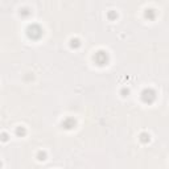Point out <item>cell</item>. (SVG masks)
I'll return each instance as SVG.
<instances>
[{"label": "cell", "instance_id": "ba28073f", "mask_svg": "<svg viewBox=\"0 0 169 169\" xmlns=\"http://www.w3.org/2000/svg\"><path fill=\"white\" fill-rule=\"evenodd\" d=\"M38 157H40V160H45V153L44 152H40L38 153Z\"/></svg>", "mask_w": 169, "mask_h": 169}, {"label": "cell", "instance_id": "5b68a950", "mask_svg": "<svg viewBox=\"0 0 169 169\" xmlns=\"http://www.w3.org/2000/svg\"><path fill=\"white\" fill-rule=\"evenodd\" d=\"M71 46H73V48H77V46H79V41H78V40H71Z\"/></svg>", "mask_w": 169, "mask_h": 169}, {"label": "cell", "instance_id": "52a82bcc", "mask_svg": "<svg viewBox=\"0 0 169 169\" xmlns=\"http://www.w3.org/2000/svg\"><path fill=\"white\" fill-rule=\"evenodd\" d=\"M25 133V129L21 127V128H17V135H24Z\"/></svg>", "mask_w": 169, "mask_h": 169}, {"label": "cell", "instance_id": "9c48e42d", "mask_svg": "<svg viewBox=\"0 0 169 169\" xmlns=\"http://www.w3.org/2000/svg\"><path fill=\"white\" fill-rule=\"evenodd\" d=\"M1 139H3V140H7V135L3 133V135H1Z\"/></svg>", "mask_w": 169, "mask_h": 169}, {"label": "cell", "instance_id": "3957f363", "mask_svg": "<svg viewBox=\"0 0 169 169\" xmlns=\"http://www.w3.org/2000/svg\"><path fill=\"white\" fill-rule=\"evenodd\" d=\"M95 62L98 63V65H104V63H107V61H108V55H107V53L106 52H103V50H99V52L95 54Z\"/></svg>", "mask_w": 169, "mask_h": 169}, {"label": "cell", "instance_id": "8992f818", "mask_svg": "<svg viewBox=\"0 0 169 169\" xmlns=\"http://www.w3.org/2000/svg\"><path fill=\"white\" fill-rule=\"evenodd\" d=\"M148 140H149V136H148L147 133H141V141H148Z\"/></svg>", "mask_w": 169, "mask_h": 169}, {"label": "cell", "instance_id": "6da1fadb", "mask_svg": "<svg viewBox=\"0 0 169 169\" xmlns=\"http://www.w3.org/2000/svg\"><path fill=\"white\" fill-rule=\"evenodd\" d=\"M26 33H28V37L32 40H38L40 37L42 36V29L40 25H37V24H32V25L28 26V29H26Z\"/></svg>", "mask_w": 169, "mask_h": 169}, {"label": "cell", "instance_id": "277c9868", "mask_svg": "<svg viewBox=\"0 0 169 169\" xmlns=\"http://www.w3.org/2000/svg\"><path fill=\"white\" fill-rule=\"evenodd\" d=\"M62 126L65 127V128L70 129V128H73V127L75 126V120H74V119H71V118H67V119H66V120H63Z\"/></svg>", "mask_w": 169, "mask_h": 169}, {"label": "cell", "instance_id": "7a4b0ae2", "mask_svg": "<svg viewBox=\"0 0 169 169\" xmlns=\"http://www.w3.org/2000/svg\"><path fill=\"white\" fill-rule=\"evenodd\" d=\"M141 98H143V100H144L145 103H152L153 100L156 99V94H155L153 90L145 89L144 91H143V94H141Z\"/></svg>", "mask_w": 169, "mask_h": 169}]
</instances>
